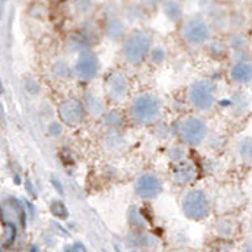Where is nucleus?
<instances>
[{"label": "nucleus", "instance_id": "obj_1", "mask_svg": "<svg viewBox=\"0 0 252 252\" xmlns=\"http://www.w3.org/2000/svg\"><path fill=\"white\" fill-rule=\"evenodd\" d=\"M163 104L160 97L154 94H141L133 98L130 104V118L138 125H150L160 117Z\"/></svg>", "mask_w": 252, "mask_h": 252}, {"label": "nucleus", "instance_id": "obj_2", "mask_svg": "<svg viewBox=\"0 0 252 252\" xmlns=\"http://www.w3.org/2000/svg\"><path fill=\"white\" fill-rule=\"evenodd\" d=\"M216 84L210 79H198L189 84L187 97L193 109L206 113L216 105Z\"/></svg>", "mask_w": 252, "mask_h": 252}, {"label": "nucleus", "instance_id": "obj_3", "mask_svg": "<svg viewBox=\"0 0 252 252\" xmlns=\"http://www.w3.org/2000/svg\"><path fill=\"white\" fill-rule=\"evenodd\" d=\"M177 137L185 146L196 147L206 139L209 133L208 124L204 118L189 116L177 122L175 126Z\"/></svg>", "mask_w": 252, "mask_h": 252}, {"label": "nucleus", "instance_id": "obj_4", "mask_svg": "<svg viewBox=\"0 0 252 252\" xmlns=\"http://www.w3.org/2000/svg\"><path fill=\"white\" fill-rule=\"evenodd\" d=\"M153 37L146 32H134L130 34L122 46L124 58L130 64H141L150 53Z\"/></svg>", "mask_w": 252, "mask_h": 252}, {"label": "nucleus", "instance_id": "obj_5", "mask_svg": "<svg viewBox=\"0 0 252 252\" xmlns=\"http://www.w3.org/2000/svg\"><path fill=\"white\" fill-rule=\"evenodd\" d=\"M184 216L190 220H204L210 214V201L202 189H189L181 200Z\"/></svg>", "mask_w": 252, "mask_h": 252}, {"label": "nucleus", "instance_id": "obj_6", "mask_svg": "<svg viewBox=\"0 0 252 252\" xmlns=\"http://www.w3.org/2000/svg\"><path fill=\"white\" fill-rule=\"evenodd\" d=\"M86 106L76 97H67L58 105L59 120L63 125L78 126L86 116Z\"/></svg>", "mask_w": 252, "mask_h": 252}, {"label": "nucleus", "instance_id": "obj_7", "mask_svg": "<svg viewBox=\"0 0 252 252\" xmlns=\"http://www.w3.org/2000/svg\"><path fill=\"white\" fill-rule=\"evenodd\" d=\"M134 192L141 200H154L163 192V183L157 175L145 172L135 179Z\"/></svg>", "mask_w": 252, "mask_h": 252}, {"label": "nucleus", "instance_id": "obj_8", "mask_svg": "<svg viewBox=\"0 0 252 252\" xmlns=\"http://www.w3.org/2000/svg\"><path fill=\"white\" fill-rule=\"evenodd\" d=\"M106 96L113 101H122L130 92V80L122 71H112L105 79Z\"/></svg>", "mask_w": 252, "mask_h": 252}, {"label": "nucleus", "instance_id": "obj_9", "mask_svg": "<svg viewBox=\"0 0 252 252\" xmlns=\"http://www.w3.org/2000/svg\"><path fill=\"white\" fill-rule=\"evenodd\" d=\"M98 59L92 51L83 50L75 61L74 72L82 80H92L98 72Z\"/></svg>", "mask_w": 252, "mask_h": 252}, {"label": "nucleus", "instance_id": "obj_10", "mask_svg": "<svg viewBox=\"0 0 252 252\" xmlns=\"http://www.w3.org/2000/svg\"><path fill=\"white\" fill-rule=\"evenodd\" d=\"M183 37L190 45H202L210 37V29L204 20L190 19L183 27Z\"/></svg>", "mask_w": 252, "mask_h": 252}, {"label": "nucleus", "instance_id": "obj_11", "mask_svg": "<svg viewBox=\"0 0 252 252\" xmlns=\"http://www.w3.org/2000/svg\"><path fill=\"white\" fill-rule=\"evenodd\" d=\"M197 169L193 163L185 160L177 163L172 171V179L177 185H189L196 180Z\"/></svg>", "mask_w": 252, "mask_h": 252}, {"label": "nucleus", "instance_id": "obj_12", "mask_svg": "<svg viewBox=\"0 0 252 252\" xmlns=\"http://www.w3.org/2000/svg\"><path fill=\"white\" fill-rule=\"evenodd\" d=\"M228 76L232 82L244 86L252 82V63L248 61H238L230 67Z\"/></svg>", "mask_w": 252, "mask_h": 252}, {"label": "nucleus", "instance_id": "obj_13", "mask_svg": "<svg viewBox=\"0 0 252 252\" xmlns=\"http://www.w3.org/2000/svg\"><path fill=\"white\" fill-rule=\"evenodd\" d=\"M86 110L92 116V117H100L105 114V104L102 101L101 97H98L94 94H87L83 101Z\"/></svg>", "mask_w": 252, "mask_h": 252}, {"label": "nucleus", "instance_id": "obj_14", "mask_svg": "<svg viewBox=\"0 0 252 252\" xmlns=\"http://www.w3.org/2000/svg\"><path fill=\"white\" fill-rule=\"evenodd\" d=\"M105 32L108 37L112 39H120L124 35V32H125V28H124V24L117 19H112L106 23Z\"/></svg>", "mask_w": 252, "mask_h": 252}, {"label": "nucleus", "instance_id": "obj_15", "mask_svg": "<svg viewBox=\"0 0 252 252\" xmlns=\"http://www.w3.org/2000/svg\"><path fill=\"white\" fill-rule=\"evenodd\" d=\"M238 154L242 160L252 161V137H244L238 143Z\"/></svg>", "mask_w": 252, "mask_h": 252}, {"label": "nucleus", "instance_id": "obj_16", "mask_svg": "<svg viewBox=\"0 0 252 252\" xmlns=\"http://www.w3.org/2000/svg\"><path fill=\"white\" fill-rule=\"evenodd\" d=\"M164 12L165 16H167L171 21H173V23H176V21H179V20L183 17L181 7L177 3H175V1H168V3L165 4Z\"/></svg>", "mask_w": 252, "mask_h": 252}, {"label": "nucleus", "instance_id": "obj_17", "mask_svg": "<svg viewBox=\"0 0 252 252\" xmlns=\"http://www.w3.org/2000/svg\"><path fill=\"white\" fill-rule=\"evenodd\" d=\"M167 154H168L169 159L175 161L177 164V163L185 161V158H187V149H185L184 146L175 145L169 147Z\"/></svg>", "mask_w": 252, "mask_h": 252}, {"label": "nucleus", "instance_id": "obj_18", "mask_svg": "<svg viewBox=\"0 0 252 252\" xmlns=\"http://www.w3.org/2000/svg\"><path fill=\"white\" fill-rule=\"evenodd\" d=\"M51 70H53V75L59 79H67L71 76L70 66L66 62H63V61L55 62Z\"/></svg>", "mask_w": 252, "mask_h": 252}, {"label": "nucleus", "instance_id": "obj_19", "mask_svg": "<svg viewBox=\"0 0 252 252\" xmlns=\"http://www.w3.org/2000/svg\"><path fill=\"white\" fill-rule=\"evenodd\" d=\"M3 228H4L3 246L5 247V246H9V244L13 243V240H15V236H16V227L11 220H9V222L4 220Z\"/></svg>", "mask_w": 252, "mask_h": 252}, {"label": "nucleus", "instance_id": "obj_20", "mask_svg": "<svg viewBox=\"0 0 252 252\" xmlns=\"http://www.w3.org/2000/svg\"><path fill=\"white\" fill-rule=\"evenodd\" d=\"M127 217H129L130 223L133 224L134 227H142L143 223H145V222H143V218H142V216L139 214L137 208H130Z\"/></svg>", "mask_w": 252, "mask_h": 252}, {"label": "nucleus", "instance_id": "obj_21", "mask_svg": "<svg viewBox=\"0 0 252 252\" xmlns=\"http://www.w3.org/2000/svg\"><path fill=\"white\" fill-rule=\"evenodd\" d=\"M104 118H105L106 124H108V126H110V127H117V126L121 125L122 122V117L120 116V113L118 112H109V113H105L104 114Z\"/></svg>", "mask_w": 252, "mask_h": 252}, {"label": "nucleus", "instance_id": "obj_22", "mask_svg": "<svg viewBox=\"0 0 252 252\" xmlns=\"http://www.w3.org/2000/svg\"><path fill=\"white\" fill-rule=\"evenodd\" d=\"M50 209H51V213H53L54 216L59 217V218H66L67 217L66 206H64V204L61 202V201H53V202H51Z\"/></svg>", "mask_w": 252, "mask_h": 252}, {"label": "nucleus", "instance_id": "obj_23", "mask_svg": "<svg viewBox=\"0 0 252 252\" xmlns=\"http://www.w3.org/2000/svg\"><path fill=\"white\" fill-rule=\"evenodd\" d=\"M165 59V51L161 49V47H157L154 49L151 53H150V61L154 63V64H160V63L164 62Z\"/></svg>", "mask_w": 252, "mask_h": 252}, {"label": "nucleus", "instance_id": "obj_24", "mask_svg": "<svg viewBox=\"0 0 252 252\" xmlns=\"http://www.w3.org/2000/svg\"><path fill=\"white\" fill-rule=\"evenodd\" d=\"M47 131L51 137H59L63 133V124L62 122H50V125L47 127Z\"/></svg>", "mask_w": 252, "mask_h": 252}, {"label": "nucleus", "instance_id": "obj_25", "mask_svg": "<svg viewBox=\"0 0 252 252\" xmlns=\"http://www.w3.org/2000/svg\"><path fill=\"white\" fill-rule=\"evenodd\" d=\"M218 232L222 234V235H230L232 234V223L230 220H220V223H218Z\"/></svg>", "mask_w": 252, "mask_h": 252}, {"label": "nucleus", "instance_id": "obj_26", "mask_svg": "<svg viewBox=\"0 0 252 252\" xmlns=\"http://www.w3.org/2000/svg\"><path fill=\"white\" fill-rule=\"evenodd\" d=\"M51 184H54L55 187H57V190H58V192H61V193L63 192V190H62V185L59 184V181L57 180V179H53V180H51Z\"/></svg>", "mask_w": 252, "mask_h": 252}, {"label": "nucleus", "instance_id": "obj_27", "mask_svg": "<svg viewBox=\"0 0 252 252\" xmlns=\"http://www.w3.org/2000/svg\"><path fill=\"white\" fill-rule=\"evenodd\" d=\"M246 252H252V238L247 242V246H246Z\"/></svg>", "mask_w": 252, "mask_h": 252}, {"label": "nucleus", "instance_id": "obj_28", "mask_svg": "<svg viewBox=\"0 0 252 252\" xmlns=\"http://www.w3.org/2000/svg\"><path fill=\"white\" fill-rule=\"evenodd\" d=\"M57 1H64V0H57Z\"/></svg>", "mask_w": 252, "mask_h": 252}, {"label": "nucleus", "instance_id": "obj_29", "mask_svg": "<svg viewBox=\"0 0 252 252\" xmlns=\"http://www.w3.org/2000/svg\"><path fill=\"white\" fill-rule=\"evenodd\" d=\"M131 252H135V251H131Z\"/></svg>", "mask_w": 252, "mask_h": 252}, {"label": "nucleus", "instance_id": "obj_30", "mask_svg": "<svg viewBox=\"0 0 252 252\" xmlns=\"http://www.w3.org/2000/svg\"><path fill=\"white\" fill-rule=\"evenodd\" d=\"M251 220H252V217H251Z\"/></svg>", "mask_w": 252, "mask_h": 252}]
</instances>
